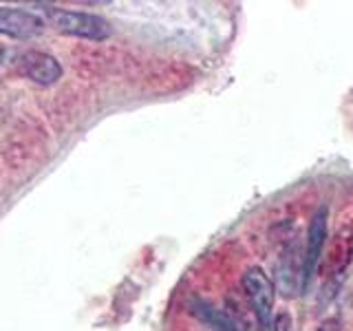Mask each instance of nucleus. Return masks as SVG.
Returning a JSON list of instances; mask_svg holds the SVG:
<instances>
[{"mask_svg": "<svg viewBox=\"0 0 353 331\" xmlns=\"http://www.w3.org/2000/svg\"><path fill=\"white\" fill-rule=\"evenodd\" d=\"M44 14L53 22V27L66 36L86 40H106L110 36V25L102 16L69 9H44Z\"/></svg>", "mask_w": 353, "mask_h": 331, "instance_id": "f257e3e1", "label": "nucleus"}, {"mask_svg": "<svg viewBox=\"0 0 353 331\" xmlns=\"http://www.w3.org/2000/svg\"><path fill=\"white\" fill-rule=\"evenodd\" d=\"M243 290H245L252 312L256 316L261 331H272L274 323V283L261 268H250L243 274Z\"/></svg>", "mask_w": 353, "mask_h": 331, "instance_id": "f03ea898", "label": "nucleus"}, {"mask_svg": "<svg viewBox=\"0 0 353 331\" xmlns=\"http://www.w3.org/2000/svg\"><path fill=\"white\" fill-rule=\"evenodd\" d=\"M325 239H327V208L320 205L307 228V245L303 254V290L309 285V279H312L314 270L318 268Z\"/></svg>", "mask_w": 353, "mask_h": 331, "instance_id": "7ed1b4c3", "label": "nucleus"}, {"mask_svg": "<svg viewBox=\"0 0 353 331\" xmlns=\"http://www.w3.org/2000/svg\"><path fill=\"white\" fill-rule=\"evenodd\" d=\"M20 73L40 86H51L62 77V66L44 51H27L20 58Z\"/></svg>", "mask_w": 353, "mask_h": 331, "instance_id": "20e7f679", "label": "nucleus"}, {"mask_svg": "<svg viewBox=\"0 0 353 331\" xmlns=\"http://www.w3.org/2000/svg\"><path fill=\"white\" fill-rule=\"evenodd\" d=\"M44 29L40 16L25 9L0 7V33L11 38H33Z\"/></svg>", "mask_w": 353, "mask_h": 331, "instance_id": "39448f33", "label": "nucleus"}, {"mask_svg": "<svg viewBox=\"0 0 353 331\" xmlns=\"http://www.w3.org/2000/svg\"><path fill=\"white\" fill-rule=\"evenodd\" d=\"M194 312L199 318L203 320V323H208L210 327H212V331H239L234 320H232L230 316H225L223 312H216L214 307H208L203 303H199Z\"/></svg>", "mask_w": 353, "mask_h": 331, "instance_id": "423d86ee", "label": "nucleus"}, {"mask_svg": "<svg viewBox=\"0 0 353 331\" xmlns=\"http://www.w3.org/2000/svg\"><path fill=\"white\" fill-rule=\"evenodd\" d=\"M272 331H292V318L290 314H276L274 323H272Z\"/></svg>", "mask_w": 353, "mask_h": 331, "instance_id": "0eeeda50", "label": "nucleus"}, {"mask_svg": "<svg viewBox=\"0 0 353 331\" xmlns=\"http://www.w3.org/2000/svg\"><path fill=\"white\" fill-rule=\"evenodd\" d=\"M318 331H342V323L338 318H327V320L320 323Z\"/></svg>", "mask_w": 353, "mask_h": 331, "instance_id": "6e6552de", "label": "nucleus"}, {"mask_svg": "<svg viewBox=\"0 0 353 331\" xmlns=\"http://www.w3.org/2000/svg\"><path fill=\"white\" fill-rule=\"evenodd\" d=\"M0 60H3V47H0Z\"/></svg>", "mask_w": 353, "mask_h": 331, "instance_id": "1a4fd4ad", "label": "nucleus"}]
</instances>
